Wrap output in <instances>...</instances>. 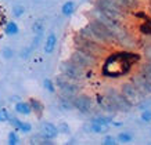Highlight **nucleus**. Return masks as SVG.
<instances>
[{
	"mask_svg": "<svg viewBox=\"0 0 151 145\" xmlns=\"http://www.w3.org/2000/svg\"><path fill=\"white\" fill-rule=\"evenodd\" d=\"M103 144H105V145H114L115 144V140L112 138L111 136H107V137H104V141H103Z\"/></svg>",
	"mask_w": 151,
	"mask_h": 145,
	"instance_id": "obj_31",
	"label": "nucleus"
},
{
	"mask_svg": "<svg viewBox=\"0 0 151 145\" xmlns=\"http://www.w3.org/2000/svg\"><path fill=\"white\" fill-rule=\"evenodd\" d=\"M55 84L60 89V93L64 95H76L79 93V83L65 75H60L55 77Z\"/></svg>",
	"mask_w": 151,
	"mask_h": 145,
	"instance_id": "obj_4",
	"label": "nucleus"
},
{
	"mask_svg": "<svg viewBox=\"0 0 151 145\" xmlns=\"http://www.w3.org/2000/svg\"><path fill=\"white\" fill-rule=\"evenodd\" d=\"M121 93L124 94V97H125V98H126V100H128L132 105L142 102L143 98L146 97V95L142 94V93L137 90V87L134 86L132 82L124 83V84H122V87H121Z\"/></svg>",
	"mask_w": 151,
	"mask_h": 145,
	"instance_id": "obj_7",
	"label": "nucleus"
},
{
	"mask_svg": "<svg viewBox=\"0 0 151 145\" xmlns=\"http://www.w3.org/2000/svg\"><path fill=\"white\" fill-rule=\"evenodd\" d=\"M90 127H86L87 131H93L97 133V134H101V133H107L110 130V124H99V123H90L89 124Z\"/></svg>",
	"mask_w": 151,
	"mask_h": 145,
	"instance_id": "obj_15",
	"label": "nucleus"
},
{
	"mask_svg": "<svg viewBox=\"0 0 151 145\" xmlns=\"http://www.w3.org/2000/svg\"><path fill=\"white\" fill-rule=\"evenodd\" d=\"M10 118H11V115L9 114V111H7V109H4L3 106H1V108H0V122H1V123L9 122Z\"/></svg>",
	"mask_w": 151,
	"mask_h": 145,
	"instance_id": "obj_24",
	"label": "nucleus"
},
{
	"mask_svg": "<svg viewBox=\"0 0 151 145\" xmlns=\"http://www.w3.org/2000/svg\"><path fill=\"white\" fill-rule=\"evenodd\" d=\"M73 108H76L79 112L82 114H90L93 109V101L90 97H87L85 94H76L72 100Z\"/></svg>",
	"mask_w": 151,
	"mask_h": 145,
	"instance_id": "obj_9",
	"label": "nucleus"
},
{
	"mask_svg": "<svg viewBox=\"0 0 151 145\" xmlns=\"http://www.w3.org/2000/svg\"><path fill=\"white\" fill-rule=\"evenodd\" d=\"M92 122L99 123V124H111L112 123V116H96Z\"/></svg>",
	"mask_w": 151,
	"mask_h": 145,
	"instance_id": "obj_22",
	"label": "nucleus"
},
{
	"mask_svg": "<svg viewBox=\"0 0 151 145\" xmlns=\"http://www.w3.org/2000/svg\"><path fill=\"white\" fill-rule=\"evenodd\" d=\"M73 41H75V47H78V49H81V50H83V51H86V53H89V54L94 55L96 58H99L100 54L103 53V49H101L100 43L93 41V40H89V39L81 36V35H76L75 39H73Z\"/></svg>",
	"mask_w": 151,
	"mask_h": 145,
	"instance_id": "obj_3",
	"label": "nucleus"
},
{
	"mask_svg": "<svg viewBox=\"0 0 151 145\" xmlns=\"http://www.w3.org/2000/svg\"><path fill=\"white\" fill-rule=\"evenodd\" d=\"M13 13H14V15H15V17H19V15L24 13V9L21 7V6H15V7L13 9Z\"/></svg>",
	"mask_w": 151,
	"mask_h": 145,
	"instance_id": "obj_30",
	"label": "nucleus"
},
{
	"mask_svg": "<svg viewBox=\"0 0 151 145\" xmlns=\"http://www.w3.org/2000/svg\"><path fill=\"white\" fill-rule=\"evenodd\" d=\"M43 86H45V89H46L49 93H54V91H55L54 84H53V82H51V80H49V79H46V80L43 82Z\"/></svg>",
	"mask_w": 151,
	"mask_h": 145,
	"instance_id": "obj_28",
	"label": "nucleus"
},
{
	"mask_svg": "<svg viewBox=\"0 0 151 145\" xmlns=\"http://www.w3.org/2000/svg\"><path fill=\"white\" fill-rule=\"evenodd\" d=\"M11 124H13L17 130H19V131H22V133H29L31 130H32V126L29 124V123H27V122H21L19 119H17V118H10V120H9Z\"/></svg>",
	"mask_w": 151,
	"mask_h": 145,
	"instance_id": "obj_13",
	"label": "nucleus"
},
{
	"mask_svg": "<svg viewBox=\"0 0 151 145\" xmlns=\"http://www.w3.org/2000/svg\"><path fill=\"white\" fill-rule=\"evenodd\" d=\"M132 83L137 87V90L140 91L142 94H144V95L151 94V82L148 79H146L143 75H140V73L134 75L132 79Z\"/></svg>",
	"mask_w": 151,
	"mask_h": 145,
	"instance_id": "obj_10",
	"label": "nucleus"
},
{
	"mask_svg": "<svg viewBox=\"0 0 151 145\" xmlns=\"http://www.w3.org/2000/svg\"><path fill=\"white\" fill-rule=\"evenodd\" d=\"M139 73L143 75L146 79H148V80L151 82V64L147 62V64H144V65H142V68H140Z\"/></svg>",
	"mask_w": 151,
	"mask_h": 145,
	"instance_id": "obj_21",
	"label": "nucleus"
},
{
	"mask_svg": "<svg viewBox=\"0 0 151 145\" xmlns=\"http://www.w3.org/2000/svg\"><path fill=\"white\" fill-rule=\"evenodd\" d=\"M3 54H4L6 58H10V57L13 55V53H11V51H10V49L7 47V49H4V53H3Z\"/></svg>",
	"mask_w": 151,
	"mask_h": 145,
	"instance_id": "obj_33",
	"label": "nucleus"
},
{
	"mask_svg": "<svg viewBox=\"0 0 151 145\" xmlns=\"http://www.w3.org/2000/svg\"><path fill=\"white\" fill-rule=\"evenodd\" d=\"M87 26L92 29V32L94 33V36L97 37V40L100 41L101 44H111L112 41H116L115 40V36L111 33V31L108 28L105 26L103 22H100L99 19L93 18Z\"/></svg>",
	"mask_w": 151,
	"mask_h": 145,
	"instance_id": "obj_2",
	"label": "nucleus"
},
{
	"mask_svg": "<svg viewBox=\"0 0 151 145\" xmlns=\"http://www.w3.org/2000/svg\"><path fill=\"white\" fill-rule=\"evenodd\" d=\"M42 21H37V22H35L33 24V32H37V33H39V32L42 31Z\"/></svg>",
	"mask_w": 151,
	"mask_h": 145,
	"instance_id": "obj_32",
	"label": "nucleus"
},
{
	"mask_svg": "<svg viewBox=\"0 0 151 145\" xmlns=\"http://www.w3.org/2000/svg\"><path fill=\"white\" fill-rule=\"evenodd\" d=\"M142 119L144 122H151V111H144L142 114Z\"/></svg>",
	"mask_w": 151,
	"mask_h": 145,
	"instance_id": "obj_29",
	"label": "nucleus"
},
{
	"mask_svg": "<svg viewBox=\"0 0 151 145\" xmlns=\"http://www.w3.org/2000/svg\"><path fill=\"white\" fill-rule=\"evenodd\" d=\"M61 11H63V14H64V15H67V17L72 15L73 11H75V3H73V1H67V3H64V6H63Z\"/></svg>",
	"mask_w": 151,
	"mask_h": 145,
	"instance_id": "obj_19",
	"label": "nucleus"
},
{
	"mask_svg": "<svg viewBox=\"0 0 151 145\" xmlns=\"http://www.w3.org/2000/svg\"><path fill=\"white\" fill-rule=\"evenodd\" d=\"M61 131H63V133H68L69 131V129L67 127V124H65V123H63V124H61Z\"/></svg>",
	"mask_w": 151,
	"mask_h": 145,
	"instance_id": "obj_34",
	"label": "nucleus"
},
{
	"mask_svg": "<svg viewBox=\"0 0 151 145\" xmlns=\"http://www.w3.org/2000/svg\"><path fill=\"white\" fill-rule=\"evenodd\" d=\"M97 104H99V106H100L103 111H105V112H108V114H116L118 112V109H116V106H115L114 101L111 100V97H108L107 94L104 95H97Z\"/></svg>",
	"mask_w": 151,
	"mask_h": 145,
	"instance_id": "obj_11",
	"label": "nucleus"
},
{
	"mask_svg": "<svg viewBox=\"0 0 151 145\" xmlns=\"http://www.w3.org/2000/svg\"><path fill=\"white\" fill-rule=\"evenodd\" d=\"M18 142H19V138H18V136H17V133H14V131L9 133V144L15 145V144H18Z\"/></svg>",
	"mask_w": 151,
	"mask_h": 145,
	"instance_id": "obj_25",
	"label": "nucleus"
},
{
	"mask_svg": "<svg viewBox=\"0 0 151 145\" xmlns=\"http://www.w3.org/2000/svg\"><path fill=\"white\" fill-rule=\"evenodd\" d=\"M132 134L130 133H119L118 136V141L119 142H124V144H126V142H130L132 141Z\"/></svg>",
	"mask_w": 151,
	"mask_h": 145,
	"instance_id": "obj_23",
	"label": "nucleus"
},
{
	"mask_svg": "<svg viewBox=\"0 0 151 145\" xmlns=\"http://www.w3.org/2000/svg\"><path fill=\"white\" fill-rule=\"evenodd\" d=\"M143 53H144V57H146L147 62L151 64V44H147L143 47Z\"/></svg>",
	"mask_w": 151,
	"mask_h": 145,
	"instance_id": "obj_26",
	"label": "nucleus"
},
{
	"mask_svg": "<svg viewBox=\"0 0 151 145\" xmlns=\"http://www.w3.org/2000/svg\"><path fill=\"white\" fill-rule=\"evenodd\" d=\"M6 15H7V14H6V10L0 6V29L4 26L6 22H7V21H6Z\"/></svg>",
	"mask_w": 151,
	"mask_h": 145,
	"instance_id": "obj_27",
	"label": "nucleus"
},
{
	"mask_svg": "<svg viewBox=\"0 0 151 145\" xmlns=\"http://www.w3.org/2000/svg\"><path fill=\"white\" fill-rule=\"evenodd\" d=\"M1 106H3V102H0V108H1Z\"/></svg>",
	"mask_w": 151,
	"mask_h": 145,
	"instance_id": "obj_35",
	"label": "nucleus"
},
{
	"mask_svg": "<svg viewBox=\"0 0 151 145\" xmlns=\"http://www.w3.org/2000/svg\"><path fill=\"white\" fill-rule=\"evenodd\" d=\"M69 59H71L73 64H76L78 66H81V68H83V69L90 68V66H93V65L97 62V58L94 55L89 54V53L81 50L78 47H75V51L72 53V55H71Z\"/></svg>",
	"mask_w": 151,
	"mask_h": 145,
	"instance_id": "obj_5",
	"label": "nucleus"
},
{
	"mask_svg": "<svg viewBox=\"0 0 151 145\" xmlns=\"http://www.w3.org/2000/svg\"><path fill=\"white\" fill-rule=\"evenodd\" d=\"M137 54L121 51L110 55L103 65V75L107 77H121L126 75L133 66V64L139 61Z\"/></svg>",
	"mask_w": 151,
	"mask_h": 145,
	"instance_id": "obj_1",
	"label": "nucleus"
},
{
	"mask_svg": "<svg viewBox=\"0 0 151 145\" xmlns=\"http://www.w3.org/2000/svg\"><path fill=\"white\" fill-rule=\"evenodd\" d=\"M4 28V32L7 35H17L18 33V26L15 22H6V26Z\"/></svg>",
	"mask_w": 151,
	"mask_h": 145,
	"instance_id": "obj_20",
	"label": "nucleus"
},
{
	"mask_svg": "<svg viewBox=\"0 0 151 145\" xmlns=\"http://www.w3.org/2000/svg\"><path fill=\"white\" fill-rule=\"evenodd\" d=\"M15 111L21 115H31L32 114V109L29 102H17L15 104Z\"/></svg>",
	"mask_w": 151,
	"mask_h": 145,
	"instance_id": "obj_17",
	"label": "nucleus"
},
{
	"mask_svg": "<svg viewBox=\"0 0 151 145\" xmlns=\"http://www.w3.org/2000/svg\"><path fill=\"white\" fill-rule=\"evenodd\" d=\"M105 94L108 95V97H111V100L114 101V104H115V106H116V109H118V112H129V111L133 108V105L125 98L124 94L119 93V91H116L115 89H108Z\"/></svg>",
	"mask_w": 151,
	"mask_h": 145,
	"instance_id": "obj_8",
	"label": "nucleus"
},
{
	"mask_svg": "<svg viewBox=\"0 0 151 145\" xmlns=\"http://www.w3.org/2000/svg\"><path fill=\"white\" fill-rule=\"evenodd\" d=\"M61 72L63 75L68 76L69 79H72L75 82H81L85 79V69L78 66L76 64H73L71 59L61 64Z\"/></svg>",
	"mask_w": 151,
	"mask_h": 145,
	"instance_id": "obj_6",
	"label": "nucleus"
},
{
	"mask_svg": "<svg viewBox=\"0 0 151 145\" xmlns=\"http://www.w3.org/2000/svg\"><path fill=\"white\" fill-rule=\"evenodd\" d=\"M29 105H31V109L32 111H35V114L37 115V116H42V114H43V109H45V106H43V104H40L37 100H29Z\"/></svg>",
	"mask_w": 151,
	"mask_h": 145,
	"instance_id": "obj_18",
	"label": "nucleus"
},
{
	"mask_svg": "<svg viewBox=\"0 0 151 145\" xmlns=\"http://www.w3.org/2000/svg\"><path fill=\"white\" fill-rule=\"evenodd\" d=\"M121 1V6L125 11H130V10L137 9L139 4H140V0H119Z\"/></svg>",
	"mask_w": 151,
	"mask_h": 145,
	"instance_id": "obj_16",
	"label": "nucleus"
},
{
	"mask_svg": "<svg viewBox=\"0 0 151 145\" xmlns=\"http://www.w3.org/2000/svg\"><path fill=\"white\" fill-rule=\"evenodd\" d=\"M55 44H57V36H55L54 33H50L46 37V41H45V53H47V54L53 53Z\"/></svg>",
	"mask_w": 151,
	"mask_h": 145,
	"instance_id": "obj_14",
	"label": "nucleus"
},
{
	"mask_svg": "<svg viewBox=\"0 0 151 145\" xmlns=\"http://www.w3.org/2000/svg\"><path fill=\"white\" fill-rule=\"evenodd\" d=\"M42 134H43V137H46L49 140H53L58 134V129L53 123L46 122V123H43V126H42Z\"/></svg>",
	"mask_w": 151,
	"mask_h": 145,
	"instance_id": "obj_12",
	"label": "nucleus"
}]
</instances>
